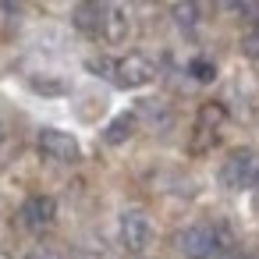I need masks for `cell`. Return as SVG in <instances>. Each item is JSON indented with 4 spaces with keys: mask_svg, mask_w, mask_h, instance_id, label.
<instances>
[{
    "mask_svg": "<svg viewBox=\"0 0 259 259\" xmlns=\"http://www.w3.org/2000/svg\"><path fill=\"white\" fill-rule=\"evenodd\" d=\"M188 71H192L195 82H213V75H217V68H213L209 61H202V57H195V61L188 64Z\"/></svg>",
    "mask_w": 259,
    "mask_h": 259,
    "instance_id": "obj_13",
    "label": "cell"
},
{
    "mask_svg": "<svg viewBox=\"0 0 259 259\" xmlns=\"http://www.w3.org/2000/svg\"><path fill=\"white\" fill-rule=\"evenodd\" d=\"M54 217H57V202H54L50 195H32V199L22 206V220H25V227H32V231L50 227Z\"/></svg>",
    "mask_w": 259,
    "mask_h": 259,
    "instance_id": "obj_7",
    "label": "cell"
},
{
    "mask_svg": "<svg viewBox=\"0 0 259 259\" xmlns=\"http://www.w3.org/2000/svg\"><path fill=\"white\" fill-rule=\"evenodd\" d=\"M153 75H156V68L146 54H128V57L114 61V71H110L114 85H121V89H139V85L153 82Z\"/></svg>",
    "mask_w": 259,
    "mask_h": 259,
    "instance_id": "obj_3",
    "label": "cell"
},
{
    "mask_svg": "<svg viewBox=\"0 0 259 259\" xmlns=\"http://www.w3.org/2000/svg\"><path fill=\"white\" fill-rule=\"evenodd\" d=\"M220 121H224V107H220V103H206V107L199 110V132H202V135H213V132L220 128Z\"/></svg>",
    "mask_w": 259,
    "mask_h": 259,
    "instance_id": "obj_11",
    "label": "cell"
},
{
    "mask_svg": "<svg viewBox=\"0 0 259 259\" xmlns=\"http://www.w3.org/2000/svg\"><path fill=\"white\" fill-rule=\"evenodd\" d=\"M32 89H36V93H47V96H57V93H64L68 85L57 82V78H39V75H36V78H32Z\"/></svg>",
    "mask_w": 259,
    "mask_h": 259,
    "instance_id": "obj_15",
    "label": "cell"
},
{
    "mask_svg": "<svg viewBox=\"0 0 259 259\" xmlns=\"http://www.w3.org/2000/svg\"><path fill=\"white\" fill-rule=\"evenodd\" d=\"M224 8H231L241 18H259V0H220Z\"/></svg>",
    "mask_w": 259,
    "mask_h": 259,
    "instance_id": "obj_12",
    "label": "cell"
},
{
    "mask_svg": "<svg viewBox=\"0 0 259 259\" xmlns=\"http://www.w3.org/2000/svg\"><path fill=\"white\" fill-rule=\"evenodd\" d=\"M178 245H181L185 259H213L220 252V231L209 227V224H195V227L181 231Z\"/></svg>",
    "mask_w": 259,
    "mask_h": 259,
    "instance_id": "obj_2",
    "label": "cell"
},
{
    "mask_svg": "<svg viewBox=\"0 0 259 259\" xmlns=\"http://www.w3.org/2000/svg\"><path fill=\"white\" fill-rule=\"evenodd\" d=\"M227 259H252V255H248V252H231Z\"/></svg>",
    "mask_w": 259,
    "mask_h": 259,
    "instance_id": "obj_17",
    "label": "cell"
},
{
    "mask_svg": "<svg viewBox=\"0 0 259 259\" xmlns=\"http://www.w3.org/2000/svg\"><path fill=\"white\" fill-rule=\"evenodd\" d=\"M25 259H61V252L57 248H32Z\"/></svg>",
    "mask_w": 259,
    "mask_h": 259,
    "instance_id": "obj_16",
    "label": "cell"
},
{
    "mask_svg": "<svg viewBox=\"0 0 259 259\" xmlns=\"http://www.w3.org/2000/svg\"><path fill=\"white\" fill-rule=\"evenodd\" d=\"M153 238V227H149V217L142 209H128L121 217V245L128 252H142Z\"/></svg>",
    "mask_w": 259,
    "mask_h": 259,
    "instance_id": "obj_5",
    "label": "cell"
},
{
    "mask_svg": "<svg viewBox=\"0 0 259 259\" xmlns=\"http://www.w3.org/2000/svg\"><path fill=\"white\" fill-rule=\"evenodd\" d=\"M135 132V114H117L110 124H107V132H103V139L110 142V146H121L128 135Z\"/></svg>",
    "mask_w": 259,
    "mask_h": 259,
    "instance_id": "obj_10",
    "label": "cell"
},
{
    "mask_svg": "<svg viewBox=\"0 0 259 259\" xmlns=\"http://www.w3.org/2000/svg\"><path fill=\"white\" fill-rule=\"evenodd\" d=\"M170 15H174V25H178V29H185V32H188V29H195V25H199V18H202L199 0H178Z\"/></svg>",
    "mask_w": 259,
    "mask_h": 259,
    "instance_id": "obj_9",
    "label": "cell"
},
{
    "mask_svg": "<svg viewBox=\"0 0 259 259\" xmlns=\"http://www.w3.org/2000/svg\"><path fill=\"white\" fill-rule=\"evenodd\" d=\"M220 181L227 188H259V153L252 149H234L224 160Z\"/></svg>",
    "mask_w": 259,
    "mask_h": 259,
    "instance_id": "obj_1",
    "label": "cell"
},
{
    "mask_svg": "<svg viewBox=\"0 0 259 259\" xmlns=\"http://www.w3.org/2000/svg\"><path fill=\"white\" fill-rule=\"evenodd\" d=\"M0 139H4V124H0Z\"/></svg>",
    "mask_w": 259,
    "mask_h": 259,
    "instance_id": "obj_18",
    "label": "cell"
},
{
    "mask_svg": "<svg viewBox=\"0 0 259 259\" xmlns=\"http://www.w3.org/2000/svg\"><path fill=\"white\" fill-rule=\"evenodd\" d=\"M103 15H107V0H78L75 11H71V22L78 32L96 36L103 29Z\"/></svg>",
    "mask_w": 259,
    "mask_h": 259,
    "instance_id": "obj_6",
    "label": "cell"
},
{
    "mask_svg": "<svg viewBox=\"0 0 259 259\" xmlns=\"http://www.w3.org/2000/svg\"><path fill=\"white\" fill-rule=\"evenodd\" d=\"M39 153L50 156V160H57V163H75L82 156L75 135L71 132H61V128H43L39 132Z\"/></svg>",
    "mask_w": 259,
    "mask_h": 259,
    "instance_id": "obj_4",
    "label": "cell"
},
{
    "mask_svg": "<svg viewBox=\"0 0 259 259\" xmlns=\"http://www.w3.org/2000/svg\"><path fill=\"white\" fill-rule=\"evenodd\" d=\"M241 50H245L252 61H259V18H255V25L245 32V39H241Z\"/></svg>",
    "mask_w": 259,
    "mask_h": 259,
    "instance_id": "obj_14",
    "label": "cell"
},
{
    "mask_svg": "<svg viewBox=\"0 0 259 259\" xmlns=\"http://www.w3.org/2000/svg\"><path fill=\"white\" fill-rule=\"evenodd\" d=\"M110 43H121L128 36V8L124 4H107V15H103V29H100Z\"/></svg>",
    "mask_w": 259,
    "mask_h": 259,
    "instance_id": "obj_8",
    "label": "cell"
}]
</instances>
